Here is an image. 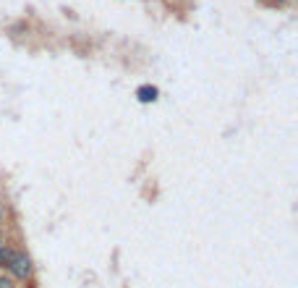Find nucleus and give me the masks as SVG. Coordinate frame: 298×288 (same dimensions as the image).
<instances>
[{
	"label": "nucleus",
	"instance_id": "1",
	"mask_svg": "<svg viewBox=\"0 0 298 288\" xmlns=\"http://www.w3.org/2000/svg\"><path fill=\"white\" fill-rule=\"evenodd\" d=\"M6 264L16 278H29V273H32V259L24 252H8Z\"/></svg>",
	"mask_w": 298,
	"mask_h": 288
},
{
	"label": "nucleus",
	"instance_id": "2",
	"mask_svg": "<svg viewBox=\"0 0 298 288\" xmlns=\"http://www.w3.org/2000/svg\"><path fill=\"white\" fill-rule=\"evenodd\" d=\"M157 86H149V84H144V86H139V90H136V97H139L142 102H154L157 100Z\"/></svg>",
	"mask_w": 298,
	"mask_h": 288
},
{
	"label": "nucleus",
	"instance_id": "3",
	"mask_svg": "<svg viewBox=\"0 0 298 288\" xmlns=\"http://www.w3.org/2000/svg\"><path fill=\"white\" fill-rule=\"evenodd\" d=\"M0 288H13V285H11V280H6V278H0Z\"/></svg>",
	"mask_w": 298,
	"mask_h": 288
},
{
	"label": "nucleus",
	"instance_id": "4",
	"mask_svg": "<svg viewBox=\"0 0 298 288\" xmlns=\"http://www.w3.org/2000/svg\"><path fill=\"white\" fill-rule=\"evenodd\" d=\"M0 220H3V210H0Z\"/></svg>",
	"mask_w": 298,
	"mask_h": 288
}]
</instances>
